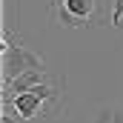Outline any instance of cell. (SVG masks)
<instances>
[{
  "label": "cell",
  "mask_w": 123,
  "mask_h": 123,
  "mask_svg": "<svg viewBox=\"0 0 123 123\" xmlns=\"http://www.w3.org/2000/svg\"><path fill=\"white\" fill-rule=\"evenodd\" d=\"M9 103H12V109L17 112V117H20V120H31V117H37V115H43V112H46L43 97H40V94H34V92L14 94V97H9Z\"/></svg>",
  "instance_id": "obj_4"
},
{
  "label": "cell",
  "mask_w": 123,
  "mask_h": 123,
  "mask_svg": "<svg viewBox=\"0 0 123 123\" xmlns=\"http://www.w3.org/2000/svg\"><path fill=\"white\" fill-rule=\"evenodd\" d=\"M3 77H6V83L9 80H14L17 74H23V72H31V69H46V60L40 57V55H34L29 52L26 46H12L9 43V34L3 37Z\"/></svg>",
  "instance_id": "obj_2"
},
{
  "label": "cell",
  "mask_w": 123,
  "mask_h": 123,
  "mask_svg": "<svg viewBox=\"0 0 123 123\" xmlns=\"http://www.w3.org/2000/svg\"><path fill=\"white\" fill-rule=\"evenodd\" d=\"M112 117H115V109L112 106H103L97 112V123H112Z\"/></svg>",
  "instance_id": "obj_6"
},
{
  "label": "cell",
  "mask_w": 123,
  "mask_h": 123,
  "mask_svg": "<svg viewBox=\"0 0 123 123\" xmlns=\"http://www.w3.org/2000/svg\"><path fill=\"white\" fill-rule=\"evenodd\" d=\"M46 80H52L46 69H31V72H23V74H17L14 80H9V83H6V100H9V97H14V94L31 92L34 86H40V83H46Z\"/></svg>",
  "instance_id": "obj_3"
},
{
  "label": "cell",
  "mask_w": 123,
  "mask_h": 123,
  "mask_svg": "<svg viewBox=\"0 0 123 123\" xmlns=\"http://www.w3.org/2000/svg\"><path fill=\"white\" fill-rule=\"evenodd\" d=\"M3 123H14V117L12 115H3Z\"/></svg>",
  "instance_id": "obj_8"
},
{
  "label": "cell",
  "mask_w": 123,
  "mask_h": 123,
  "mask_svg": "<svg viewBox=\"0 0 123 123\" xmlns=\"http://www.w3.org/2000/svg\"><path fill=\"white\" fill-rule=\"evenodd\" d=\"M49 14L63 29H89L109 20L103 0H49Z\"/></svg>",
  "instance_id": "obj_1"
},
{
  "label": "cell",
  "mask_w": 123,
  "mask_h": 123,
  "mask_svg": "<svg viewBox=\"0 0 123 123\" xmlns=\"http://www.w3.org/2000/svg\"><path fill=\"white\" fill-rule=\"evenodd\" d=\"M109 23L123 31V0H112V6H109Z\"/></svg>",
  "instance_id": "obj_5"
},
{
  "label": "cell",
  "mask_w": 123,
  "mask_h": 123,
  "mask_svg": "<svg viewBox=\"0 0 123 123\" xmlns=\"http://www.w3.org/2000/svg\"><path fill=\"white\" fill-rule=\"evenodd\" d=\"M112 123H123V109H115V117H112Z\"/></svg>",
  "instance_id": "obj_7"
}]
</instances>
